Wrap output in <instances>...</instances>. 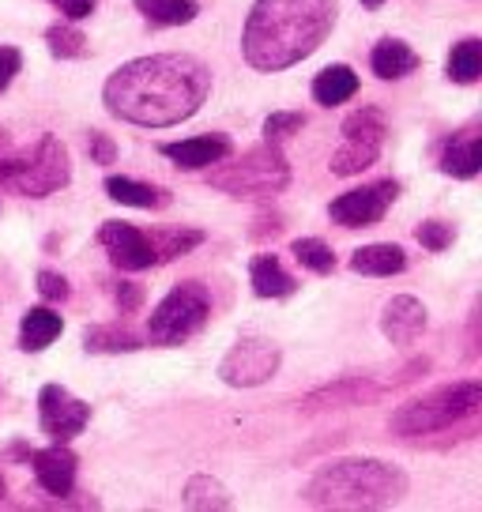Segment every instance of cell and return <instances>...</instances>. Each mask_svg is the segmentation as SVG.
Returning a JSON list of instances; mask_svg holds the SVG:
<instances>
[{"label":"cell","mask_w":482,"mask_h":512,"mask_svg":"<svg viewBox=\"0 0 482 512\" xmlns=\"http://www.w3.org/2000/svg\"><path fill=\"white\" fill-rule=\"evenodd\" d=\"M211 91V72L189 53H155L121 64L106 80L102 102L113 117L140 128H170L189 121Z\"/></svg>","instance_id":"obj_1"},{"label":"cell","mask_w":482,"mask_h":512,"mask_svg":"<svg viewBox=\"0 0 482 512\" xmlns=\"http://www.w3.org/2000/svg\"><path fill=\"white\" fill-rule=\"evenodd\" d=\"M336 0H257L245 19L241 53L257 72H283L317 53L336 27Z\"/></svg>","instance_id":"obj_2"},{"label":"cell","mask_w":482,"mask_h":512,"mask_svg":"<svg viewBox=\"0 0 482 512\" xmlns=\"http://www.w3.org/2000/svg\"><path fill=\"white\" fill-rule=\"evenodd\" d=\"M407 494V475L385 460H336L309 479L302 501L313 509H388Z\"/></svg>","instance_id":"obj_3"},{"label":"cell","mask_w":482,"mask_h":512,"mask_svg":"<svg viewBox=\"0 0 482 512\" xmlns=\"http://www.w3.org/2000/svg\"><path fill=\"white\" fill-rule=\"evenodd\" d=\"M72 181V162L57 136L38 132L27 144H16L4 128H0V189L16 192V196H53Z\"/></svg>","instance_id":"obj_4"},{"label":"cell","mask_w":482,"mask_h":512,"mask_svg":"<svg viewBox=\"0 0 482 512\" xmlns=\"http://www.w3.org/2000/svg\"><path fill=\"white\" fill-rule=\"evenodd\" d=\"M482 411V384L479 381H460L445 384L437 392H426L418 400L403 403L392 415V430L400 437H426V433H445V430H475Z\"/></svg>","instance_id":"obj_5"},{"label":"cell","mask_w":482,"mask_h":512,"mask_svg":"<svg viewBox=\"0 0 482 512\" xmlns=\"http://www.w3.org/2000/svg\"><path fill=\"white\" fill-rule=\"evenodd\" d=\"M208 185H215L226 196H241V200H268L275 192H283L290 185V166L283 159L279 144H264L245 151L238 159H219L208 166Z\"/></svg>","instance_id":"obj_6"},{"label":"cell","mask_w":482,"mask_h":512,"mask_svg":"<svg viewBox=\"0 0 482 512\" xmlns=\"http://www.w3.org/2000/svg\"><path fill=\"white\" fill-rule=\"evenodd\" d=\"M211 317V294L204 283H177L159 305H155V313L147 320V339L155 343V347H177V343H185V339H193Z\"/></svg>","instance_id":"obj_7"},{"label":"cell","mask_w":482,"mask_h":512,"mask_svg":"<svg viewBox=\"0 0 482 512\" xmlns=\"http://www.w3.org/2000/svg\"><path fill=\"white\" fill-rule=\"evenodd\" d=\"M343 144L336 147V155H332V174L339 177H351V174H362L366 166L377 162L381 155V144H385V117L377 110H354L347 121H343Z\"/></svg>","instance_id":"obj_8"},{"label":"cell","mask_w":482,"mask_h":512,"mask_svg":"<svg viewBox=\"0 0 482 512\" xmlns=\"http://www.w3.org/2000/svg\"><path fill=\"white\" fill-rule=\"evenodd\" d=\"M279 362H283V354L275 347L272 339H238L226 358L219 362V377H223L230 388H257V384L272 381L275 373H279Z\"/></svg>","instance_id":"obj_9"},{"label":"cell","mask_w":482,"mask_h":512,"mask_svg":"<svg viewBox=\"0 0 482 512\" xmlns=\"http://www.w3.org/2000/svg\"><path fill=\"white\" fill-rule=\"evenodd\" d=\"M400 196V185L388 177V181H373V185H362V189H351L332 200V223H339L343 230H362V226H377L385 219V211L396 204Z\"/></svg>","instance_id":"obj_10"},{"label":"cell","mask_w":482,"mask_h":512,"mask_svg":"<svg viewBox=\"0 0 482 512\" xmlns=\"http://www.w3.org/2000/svg\"><path fill=\"white\" fill-rule=\"evenodd\" d=\"M38 422L53 445H68L72 437H80L91 422V407L83 400H76L68 388L61 384H46L38 392Z\"/></svg>","instance_id":"obj_11"},{"label":"cell","mask_w":482,"mask_h":512,"mask_svg":"<svg viewBox=\"0 0 482 512\" xmlns=\"http://www.w3.org/2000/svg\"><path fill=\"white\" fill-rule=\"evenodd\" d=\"M98 245L110 253L113 268H121V272H144V268H155V245H151V234H144L140 226L106 223L102 230H98Z\"/></svg>","instance_id":"obj_12"},{"label":"cell","mask_w":482,"mask_h":512,"mask_svg":"<svg viewBox=\"0 0 482 512\" xmlns=\"http://www.w3.org/2000/svg\"><path fill=\"white\" fill-rule=\"evenodd\" d=\"M166 159L181 166V170H208L219 159H226L234 144L223 132H211V136H193V140H177V144H162L159 147Z\"/></svg>","instance_id":"obj_13"},{"label":"cell","mask_w":482,"mask_h":512,"mask_svg":"<svg viewBox=\"0 0 482 512\" xmlns=\"http://www.w3.org/2000/svg\"><path fill=\"white\" fill-rule=\"evenodd\" d=\"M31 464H34V479H38V486H42L46 494L61 497V501L72 494V486H76V456H72L65 445L34 452Z\"/></svg>","instance_id":"obj_14"},{"label":"cell","mask_w":482,"mask_h":512,"mask_svg":"<svg viewBox=\"0 0 482 512\" xmlns=\"http://www.w3.org/2000/svg\"><path fill=\"white\" fill-rule=\"evenodd\" d=\"M381 332H385L388 343H396V347H407V343H415L422 332H426V305L411 298V294H400V298H392L385 305V313H381Z\"/></svg>","instance_id":"obj_15"},{"label":"cell","mask_w":482,"mask_h":512,"mask_svg":"<svg viewBox=\"0 0 482 512\" xmlns=\"http://www.w3.org/2000/svg\"><path fill=\"white\" fill-rule=\"evenodd\" d=\"M381 392H385V384H373L366 377H347V381L309 392L306 407L309 411H321V407H354V403H373Z\"/></svg>","instance_id":"obj_16"},{"label":"cell","mask_w":482,"mask_h":512,"mask_svg":"<svg viewBox=\"0 0 482 512\" xmlns=\"http://www.w3.org/2000/svg\"><path fill=\"white\" fill-rule=\"evenodd\" d=\"M441 170L449 177H475L482 170V132L479 128H464L456 132L445 151H441Z\"/></svg>","instance_id":"obj_17"},{"label":"cell","mask_w":482,"mask_h":512,"mask_svg":"<svg viewBox=\"0 0 482 512\" xmlns=\"http://www.w3.org/2000/svg\"><path fill=\"white\" fill-rule=\"evenodd\" d=\"M418 53L407 42L400 38H381L370 53V68L377 80H403V76H411L418 68Z\"/></svg>","instance_id":"obj_18"},{"label":"cell","mask_w":482,"mask_h":512,"mask_svg":"<svg viewBox=\"0 0 482 512\" xmlns=\"http://www.w3.org/2000/svg\"><path fill=\"white\" fill-rule=\"evenodd\" d=\"M249 283H253V294L257 298H290L298 283H294V275L279 264V256L272 253H260L253 256V264H249Z\"/></svg>","instance_id":"obj_19"},{"label":"cell","mask_w":482,"mask_h":512,"mask_svg":"<svg viewBox=\"0 0 482 512\" xmlns=\"http://www.w3.org/2000/svg\"><path fill=\"white\" fill-rule=\"evenodd\" d=\"M106 196L117 204H129V208H170V192L159 189V185H144L136 177H106Z\"/></svg>","instance_id":"obj_20"},{"label":"cell","mask_w":482,"mask_h":512,"mask_svg":"<svg viewBox=\"0 0 482 512\" xmlns=\"http://www.w3.org/2000/svg\"><path fill=\"white\" fill-rule=\"evenodd\" d=\"M61 332H65L61 313H53V309H31V313H23V320H19V347L38 354L46 351Z\"/></svg>","instance_id":"obj_21"},{"label":"cell","mask_w":482,"mask_h":512,"mask_svg":"<svg viewBox=\"0 0 482 512\" xmlns=\"http://www.w3.org/2000/svg\"><path fill=\"white\" fill-rule=\"evenodd\" d=\"M407 268V253L400 245H366L351 256V272L373 275V279H385V275H400Z\"/></svg>","instance_id":"obj_22"},{"label":"cell","mask_w":482,"mask_h":512,"mask_svg":"<svg viewBox=\"0 0 482 512\" xmlns=\"http://www.w3.org/2000/svg\"><path fill=\"white\" fill-rule=\"evenodd\" d=\"M354 95H358V76L347 64H328L321 76L313 80V98L321 106H339V102H347Z\"/></svg>","instance_id":"obj_23"},{"label":"cell","mask_w":482,"mask_h":512,"mask_svg":"<svg viewBox=\"0 0 482 512\" xmlns=\"http://www.w3.org/2000/svg\"><path fill=\"white\" fill-rule=\"evenodd\" d=\"M132 4L155 27H185V23H193L200 16V4L196 0H132Z\"/></svg>","instance_id":"obj_24"},{"label":"cell","mask_w":482,"mask_h":512,"mask_svg":"<svg viewBox=\"0 0 482 512\" xmlns=\"http://www.w3.org/2000/svg\"><path fill=\"white\" fill-rule=\"evenodd\" d=\"M83 347L95 354H121V351H140L144 343L132 336L129 328H113V324H95L83 332Z\"/></svg>","instance_id":"obj_25"},{"label":"cell","mask_w":482,"mask_h":512,"mask_svg":"<svg viewBox=\"0 0 482 512\" xmlns=\"http://www.w3.org/2000/svg\"><path fill=\"white\" fill-rule=\"evenodd\" d=\"M482 76V42L464 38L449 53V80L452 83H475Z\"/></svg>","instance_id":"obj_26"},{"label":"cell","mask_w":482,"mask_h":512,"mask_svg":"<svg viewBox=\"0 0 482 512\" xmlns=\"http://www.w3.org/2000/svg\"><path fill=\"white\" fill-rule=\"evenodd\" d=\"M200 241H204L200 230H155V234H151L155 264H166V260H177V256L193 253Z\"/></svg>","instance_id":"obj_27"},{"label":"cell","mask_w":482,"mask_h":512,"mask_svg":"<svg viewBox=\"0 0 482 512\" xmlns=\"http://www.w3.org/2000/svg\"><path fill=\"white\" fill-rule=\"evenodd\" d=\"M290 253H294V260H298L302 268H309V272H317V275L336 272V253H332L321 238H298L290 245Z\"/></svg>","instance_id":"obj_28"},{"label":"cell","mask_w":482,"mask_h":512,"mask_svg":"<svg viewBox=\"0 0 482 512\" xmlns=\"http://www.w3.org/2000/svg\"><path fill=\"white\" fill-rule=\"evenodd\" d=\"M185 505L189 509H230V497H226L223 482L208 479V475H196L185 486Z\"/></svg>","instance_id":"obj_29"},{"label":"cell","mask_w":482,"mask_h":512,"mask_svg":"<svg viewBox=\"0 0 482 512\" xmlns=\"http://www.w3.org/2000/svg\"><path fill=\"white\" fill-rule=\"evenodd\" d=\"M46 46L53 57H61V61H76L87 53V34L76 31L72 23H57V27H49L46 31Z\"/></svg>","instance_id":"obj_30"},{"label":"cell","mask_w":482,"mask_h":512,"mask_svg":"<svg viewBox=\"0 0 482 512\" xmlns=\"http://www.w3.org/2000/svg\"><path fill=\"white\" fill-rule=\"evenodd\" d=\"M302 128H306V113L275 110L264 117V140H268V144H283V140H290V136L302 132Z\"/></svg>","instance_id":"obj_31"},{"label":"cell","mask_w":482,"mask_h":512,"mask_svg":"<svg viewBox=\"0 0 482 512\" xmlns=\"http://www.w3.org/2000/svg\"><path fill=\"white\" fill-rule=\"evenodd\" d=\"M415 238L422 249H430V253H445L452 241H456V230L449 223H441V219H426V223L415 226Z\"/></svg>","instance_id":"obj_32"},{"label":"cell","mask_w":482,"mask_h":512,"mask_svg":"<svg viewBox=\"0 0 482 512\" xmlns=\"http://www.w3.org/2000/svg\"><path fill=\"white\" fill-rule=\"evenodd\" d=\"M38 294L46 302H65L68 298V279L57 272H38Z\"/></svg>","instance_id":"obj_33"},{"label":"cell","mask_w":482,"mask_h":512,"mask_svg":"<svg viewBox=\"0 0 482 512\" xmlns=\"http://www.w3.org/2000/svg\"><path fill=\"white\" fill-rule=\"evenodd\" d=\"M113 302L121 313H136L140 302H144V290L136 287V283H113Z\"/></svg>","instance_id":"obj_34"},{"label":"cell","mask_w":482,"mask_h":512,"mask_svg":"<svg viewBox=\"0 0 482 512\" xmlns=\"http://www.w3.org/2000/svg\"><path fill=\"white\" fill-rule=\"evenodd\" d=\"M23 68V53L12 46H0V91L16 80V72Z\"/></svg>","instance_id":"obj_35"},{"label":"cell","mask_w":482,"mask_h":512,"mask_svg":"<svg viewBox=\"0 0 482 512\" xmlns=\"http://www.w3.org/2000/svg\"><path fill=\"white\" fill-rule=\"evenodd\" d=\"M87 151H91V162H102V166L117 159V147H113V140L106 132H91L87 136Z\"/></svg>","instance_id":"obj_36"},{"label":"cell","mask_w":482,"mask_h":512,"mask_svg":"<svg viewBox=\"0 0 482 512\" xmlns=\"http://www.w3.org/2000/svg\"><path fill=\"white\" fill-rule=\"evenodd\" d=\"M49 4H53V8H57L65 19H72V23H76V19H87L91 12H95L98 0H49Z\"/></svg>","instance_id":"obj_37"},{"label":"cell","mask_w":482,"mask_h":512,"mask_svg":"<svg viewBox=\"0 0 482 512\" xmlns=\"http://www.w3.org/2000/svg\"><path fill=\"white\" fill-rule=\"evenodd\" d=\"M362 4H366V8H381V4H385V0H362Z\"/></svg>","instance_id":"obj_38"},{"label":"cell","mask_w":482,"mask_h":512,"mask_svg":"<svg viewBox=\"0 0 482 512\" xmlns=\"http://www.w3.org/2000/svg\"><path fill=\"white\" fill-rule=\"evenodd\" d=\"M0 497H4V479H0Z\"/></svg>","instance_id":"obj_39"}]
</instances>
